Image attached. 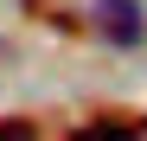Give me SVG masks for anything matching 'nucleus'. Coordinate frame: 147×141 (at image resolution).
Segmentation results:
<instances>
[{"label": "nucleus", "instance_id": "nucleus-1", "mask_svg": "<svg viewBox=\"0 0 147 141\" xmlns=\"http://www.w3.org/2000/svg\"><path fill=\"white\" fill-rule=\"evenodd\" d=\"M90 26L102 39H115V45H134L147 32L141 26V0H96V7H90Z\"/></svg>", "mask_w": 147, "mask_h": 141}, {"label": "nucleus", "instance_id": "nucleus-2", "mask_svg": "<svg viewBox=\"0 0 147 141\" xmlns=\"http://www.w3.org/2000/svg\"><path fill=\"white\" fill-rule=\"evenodd\" d=\"M141 122H121V115H102V122H83V128H70V141H134Z\"/></svg>", "mask_w": 147, "mask_h": 141}, {"label": "nucleus", "instance_id": "nucleus-3", "mask_svg": "<svg viewBox=\"0 0 147 141\" xmlns=\"http://www.w3.org/2000/svg\"><path fill=\"white\" fill-rule=\"evenodd\" d=\"M26 7L45 19V26H58V32H77V26H83V13H77V7H64V0H26Z\"/></svg>", "mask_w": 147, "mask_h": 141}, {"label": "nucleus", "instance_id": "nucleus-4", "mask_svg": "<svg viewBox=\"0 0 147 141\" xmlns=\"http://www.w3.org/2000/svg\"><path fill=\"white\" fill-rule=\"evenodd\" d=\"M0 141H32V122H0Z\"/></svg>", "mask_w": 147, "mask_h": 141}, {"label": "nucleus", "instance_id": "nucleus-5", "mask_svg": "<svg viewBox=\"0 0 147 141\" xmlns=\"http://www.w3.org/2000/svg\"><path fill=\"white\" fill-rule=\"evenodd\" d=\"M141 135H147V115H141Z\"/></svg>", "mask_w": 147, "mask_h": 141}]
</instances>
